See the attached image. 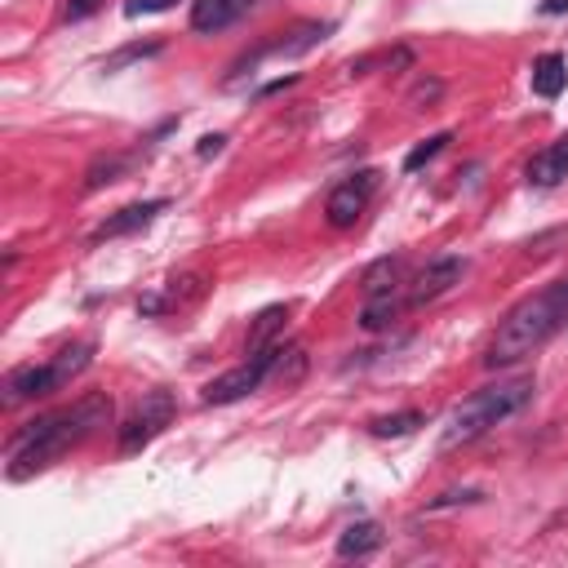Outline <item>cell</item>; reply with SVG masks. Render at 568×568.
<instances>
[{
  "mask_svg": "<svg viewBox=\"0 0 568 568\" xmlns=\"http://www.w3.org/2000/svg\"><path fill=\"white\" fill-rule=\"evenodd\" d=\"M151 53H160V44H155V40H146V44H124L120 53H111V58L102 62V71H120L124 62H138V58H151Z\"/></svg>",
  "mask_w": 568,
  "mask_h": 568,
  "instance_id": "21",
  "label": "cell"
},
{
  "mask_svg": "<svg viewBox=\"0 0 568 568\" xmlns=\"http://www.w3.org/2000/svg\"><path fill=\"white\" fill-rule=\"evenodd\" d=\"M462 271H466V262L462 257H435V262H426V271L413 280V288H408V306H426V302H435V297H444L457 280H462Z\"/></svg>",
  "mask_w": 568,
  "mask_h": 568,
  "instance_id": "8",
  "label": "cell"
},
{
  "mask_svg": "<svg viewBox=\"0 0 568 568\" xmlns=\"http://www.w3.org/2000/svg\"><path fill=\"white\" fill-rule=\"evenodd\" d=\"M399 315V297L395 293H382V297H364V311H359V324L368 333H382L390 320Z\"/></svg>",
  "mask_w": 568,
  "mask_h": 568,
  "instance_id": "19",
  "label": "cell"
},
{
  "mask_svg": "<svg viewBox=\"0 0 568 568\" xmlns=\"http://www.w3.org/2000/svg\"><path fill=\"white\" fill-rule=\"evenodd\" d=\"M262 0H191V27L195 31H222L235 18H244Z\"/></svg>",
  "mask_w": 568,
  "mask_h": 568,
  "instance_id": "11",
  "label": "cell"
},
{
  "mask_svg": "<svg viewBox=\"0 0 568 568\" xmlns=\"http://www.w3.org/2000/svg\"><path fill=\"white\" fill-rule=\"evenodd\" d=\"M439 89H444V84H439V80H422V84H417V89H413V93H408V102H413V106H417V111H422V106H430V102H435V98H439Z\"/></svg>",
  "mask_w": 568,
  "mask_h": 568,
  "instance_id": "23",
  "label": "cell"
},
{
  "mask_svg": "<svg viewBox=\"0 0 568 568\" xmlns=\"http://www.w3.org/2000/svg\"><path fill=\"white\" fill-rule=\"evenodd\" d=\"M284 320H288V306H266V311H257V320H253V328H248V351L271 346L275 333L284 328Z\"/></svg>",
  "mask_w": 568,
  "mask_h": 568,
  "instance_id": "18",
  "label": "cell"
},
{
  "mask_svg": "<svg viewBox=\"0 0 568 568\" xmlns=\"http://www.w3.org/2000/svg\"><path fill=\"white\" fill-rule=\"evenodd\" d=\"M178 0H124V13L129 18H142V13H164V9H173Z\"/></svg>",
  "mask_w": 568,
  "mask_h": 568,
  "instance_id": "22",
  "label": "cell"
},
{
  "mask_svg": "<svg viewBox=\"0 0 568 568\" xmlns=\"http://www.w3.org/2000/svg\"><path fill=\"white\" fill-rule=\"evenodd\" d=\"M129 155H98L89 169H84V191H102V186H111V182H120L124 173H129Z\"/></svg>",
  "mask_w": 568,
  "mask_h": 568,
  "instance_id": "16",
  "label": "cell"
},
{
  "mask_svg": "<svg viewBox=\"0 0 568 568\" xmlns=\"http://www.w3.org/2000/svg\"><path fill=\"white\" fill-rule=\"evenodd\" d=\"M280 346H284V342H271V346H262V351H248L244 364H235V368H226L222 377H213V382L204 386V404H235V399L253 395V390L271 377Z\"/></svg>",
  "mask_w": 568,
  "mask_h": 568,
  "instance_id": "4",
  "label": "cell"
},
{
  "mask_svg": "<svg viewBox=\"0 0 568 568\" xmlns=\"http://www.w3.org/2000/svg\"><path fill=\"white\" fill-rule=\"evenodd\" d=\"M564 293H568V280H564Z\"/></svg>",
  "mask_w": 568,
  "mask_h": 568,
  "instance_id": "27",
  "label": "cell"
},
{
  "mask_svg": "<svg viewBox=\"0 0 568 568\" xmlns=\"http://www.w3.org/2000/svg\"><path fill=\"white\" fill-rule=\"evenodd\" d=\"M448 142H453V133H448V129H444V133H430L426 142H417V146L404 155V169H408V173H417V169H422L426 160H435V155H439Z\"/></svg>",
  "mask_w": 568,
  "mask_h": 568,
  "instance_id": "20",
  "label": "cell"
},
{
  "mask_svg": "<svg viewBox=\"0 0 568 568\" xmlns=\"http://www.w3.org/2000/svg\"><path fill=\"white\" fill-rule=\"evenodd\" d=\"M568 320V293H564V280L541 288V293H528L524 302H515L506 311V320L497 324L493 342H488V355L484 364L488 368H510L519 359H528L532 351H541Z\"/></svg>",
  "mask_w": 568,
  "mask_h": 568,
  "instance_id": "2",
  "label": "cell"
},
{
  "mask_svg": "<svg viewBox=\"0 0 568 568\" xmlns=\"http://www.w3.org/2000/svg\"><path fill=\"white\" fill-rule=\"evenodd\" d=\"M222 142H226L222 133H209V138H200V146H195V151H200V155H217V151H222Z\"/></svg>",
  "mask_w": 568,
  "mask_h": 568,
  "instance_id": "25",
  "label": "cell"
},
{
  "mask_svg": "<svg viewBox=\"0 0 568 568\" xmlns=\"http://www.w3.org/2000/svg\"><path fill=\"white\" fill-rule=\"evenodd\" d=\"M568 178V133L555 138L550 146H541L532 160H528V182L532 186H559Z\"/></svg>",
  "mask_w": 568,
  "mask_h": 568,
  "instance_id": "12",
  "label": "cell"
},
{
  "mask_svg": "<svg viewBox=\"0 0 568 568\" xmlns=\"http://www.w3.org/2000/svg\"><path fill=\"white\" fill-rule=\"evenodd\" d=\"M417 426H426V417H422L417 408H404V413H386V417H373V422H368V430H373L377 439H399V435H413Z\"/></svg>",
  "mask_w": 568,
  "mask_h": 568,
  "instance_id": "17",
  "label": "cell"
},
{
  "mask_svg": "<svg viewBox=\"0 0 568 568\" xmlns=\"http://www.w3.org/2000/svg\"><path fill=\"white\" fill-rule=\"evenodd\" d=\"M67 386V377H62V368L49 359V364H22V368H13L9 377H4V404H22V399H40V395H53V390H62Z\"/></svg>",
  "mask_w": 568,
  "mask_h": 568,
  "instance_id": "7",
  "label": "cell"
},
{
  "mask_svg": "<svg viewBox=\"0 0 568 568\" xmlns=\"http://www.w3.org/2000/svg\"><path fill=\"white\" fill-rule=\"evenodd\" d=\"M541 13H550V18L555 13H568V0H541Z\"/></svg>",
  "mask_w": 568,
  "mask_h": 568,
  "instance_id": "26",
  "label": "cell"
},
{
  "mask_svg": "<svg viewBox=\"0 0 568 568\" xmlns=\"http://www.w3.org/2000/svg\"><path fill=\"white\" fill-rule=\"evenodd\" d=\"M333 36V22H302V27H293L284 40H275V44H266V49H257V53H248L244 58V67H253L257 58H266V53H280V58H297V53H306V49H315L320 40H328Z\"/></svg>",
  "mask_w": 568,
  "mask_h": 568,
  "instance_id": "10",
  "label": "cell"
},
{
  "mask_svg": "<svg viewBox=\"0 0 568 568\" xmlns=\"http://www.w3.org/2000/svg\"><path fill=\"white\" fill-rule=\"evenodd\" d=\"M164 209H169V200H138V204H124V209H115V213L93 231V244H102V240H120V235H133V231L151 226V222H155V213H164Z\"/></svg>",
  "mask_w": 568,
  "mask_h": 568,
  "instance_id": "9",
  "label": "cell"
},
{
  "mask_svg": "<svg viewBox=\"0 0 568 568\" xmlns=\"http://www.w3.org/2000/svg\"><path fill=\"white\" fill-rule=\"evenodd\" d=\"M528 399H532V377H528V373H524V377H510V382H497V386H479L475 395H466V399L448 413V422H444V430H439V453H453V448L475 444V439L488 435L497 422H506L510 413H519Z\"/></svg>",
  "mask_w": 568,
  "mask_h": 568,
  "instance_id": "3",
  "label": "cell"
},
{
  "mask_svg": "<svg viewBox=\"0 0 568 568\" xmlns=\"http://www.w3.org/2000/svg\"><path fill=\"white\" fill-rule=\"evenodd\" d=\"M173 413H178V399H173L164 386L146 390L142 404H138V408L129 413V422L120 426V453H138V448H146V444L173 422Z\"/></svg>",
  "mask_w": 568,
  "mask_h": 568,
  "instance_id": "5",
  "label": "cell"
},
{
  "mask_svg": "<svg viewBox=\"0 0 568 568\" xmlns=\"http://www.w3.org/2000/svg\"><path fill=\"white\" fill-rule=\"evenodd\" d=\"M98 9H102V0H67V4H62V13H67L71 22H80V18L98 13Z\"/></svg>",
  "mask_w": 568,
  "mask_h": 568,
  "instance_id": "24",
  "label": "cell"
},
{
  "mask_svg": "<svg viewBox=\"0 0 568 568\" xmlns=\"http://www.w3.org/2000/svg\"><path fill=\"white\" fill-rule=\"evenodd\" d=\"M399 280H404V257H377L364 271L359 288H364V297H382V293H399Z\"/></svg>",
  "mask_w": 568,
  "mask_h": 568,
  "instance_id": "14",
  "label": "cell"
},
{
  "mask_svg": "<svg viewBox=\"0 0 568 568\" xmlns=\"http://www.w3.org/2000/svg\"><path fill=\"white\" fill-rule=\"evenodd\" d=\"M564 84H568V62H564V53H541V58L532 62V93L550 102V98L564 93Z\"/></svg>",
  "mask_w": 568,
  "mask_h": 568,
  "instance_id": "13",
  "label": "cell"
},
{
  "mask_svg": "<svg viewBox=\"0 0 568 568\" xmlns=\"http://www.w3.org/2000/svg\"><path fill=\"white\" fill-rule=\"evenodd\" d=\"M373 186H377V173H373V169H359L355 178L337 182V186L328 191V200H324V217H328V226H337V231L355 226V222H359V213L368 209Z\"/></svg>",
  "mask_w": 568,
  "mask_h": 568,
  "instance_id": "6",
  "label": "cell"
},
{
  "mask_svg": "<svg viewBox=\"0 0 568 568\" xmlns=\"http://www.w3.org/2000/svg\"><path fill=\"white\" fill-rule=\"evenodd\" d=\"M111 417V399L106 395H84L71 408L44 413L36 422H27L13 439H9V479H31L44 466H53L62 453H71L80 439H89L98 426H106Z\"/></svg>",
  "mask_w": 568,
  "mask_h": 568,
  "instance_id": "1",
  "label": "cell"
},
{
  "mask_svg": "<svg viewBox=\"0 0 568 568\" xmlns=\"http://www.w3.org/2000/svg\"><path fill=\"white\" fill-rule=\"evenodd\" d=\"M377 546H382V528H377L373 519H359V524L342 528V537H337V555H342V559H364V555H373Z\"/></svg>",
  "mask_w": 568,
  "mask_h": 568,
  "instance_id": "15",
  "label": "cell"
}]
</instances>
